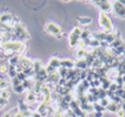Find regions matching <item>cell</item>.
I'll return each mask as SVG.
<instances>
[{"label":"cell","mask_w":125,"mask_h":117,"mask_svg":"<svg viewBox=\"0 0 125 117\" xmlns=\"http://www.w3.org/2000/svg\"><path fill=\"white\" fill-rule=\"evenodd\" d=\"M112 11L115 17L120 19H125V4L121 1H114L112 3Z\"/></svg>","instance_id":"cell-5"},{"label":"cell","mask_w":125,"mask_h":117,"mask_svg":"<svg viewBox=\"0 0 125 117\" xmlns=\"http://www.w3.org/2000/svg\"><path fill=\"white\" fill-rule=\"evenodd\" d=\"M2 117H11V114H10V112H7V113H4L3 115H2Z\"/></svg>","instance_id":"cell-29"},{"label":"cell","mask_w":125,"mask_h":117,"mask_svg":"<svg viewBox=\"0 0 125 117\" xmlns=\"http://www.w3.org/2000/svg\"><path fill=\"white\" fill-rule=\"evenodd\" d=\"M82 30L79 26H76L73 28L70 33L68 35V44L70 48H75L76 46H78V43L80 41V35H81Z\"/></svg>","instance_id":"cell-2"},{"label":"cell","mask_w":125,"mask_h":117,"mask_svg":"<svg viewBox=\"0 0 125 117\" xmlns=\"http://www.w3.org/2000/svg\"><path fill=\"white\" fill-rule=\"evenodd\" d=\"M1 63H2V60H0V66H1Z\"/></svg>","instance_id":"cell-32"},{"label":"cell","mask_w":125,"mask_h":117,"mask_svg":"<svg viewBox=\"0 0 125 117\" xmlns=\"http://www.w3.org/2000/svg\"><path fill=\"white\" fill-rule=\"evenodd\" d=\"M19 63L22 66V68H23V69L33 67V60H31L30 58H28L26 56H23V55H21V56H20Z\"/></svg>","instance_id":"cell-7"},{"label":"cell","mask_w":125,"mask_h":117,"mask_svg":"<svg viewBox=\"0 0 125 117\" xmlns=\"http://www.w3.org/2000/svg\"><path fill=\"white\" fill-rule=\"evenodd\" d=\"M92 3L100 9V12L108 13L112 11V3L110 1H92Z\"/></svg>","instance_id":"cell-6"},{"label":"cell","mask_w":125,"mask_h":117,"mask_svg":"<svg viewBox=\"0 0 125 117\" xmlns=\"http://www.w3.org/2000/svg\"><path fill=\"white\" fill-rule=\"evenodd\" d=\"M99 25L106 33H111L113 31V25H112V22H111V19L104 12L99 13Z\"/></svg>","instance_id":"cell-3"},{"label":"cell","mask_w":125,"mask_h":117,"mask_svg":"<svg viewBox=\"0 0 125 117\" xmlns=\"http://www.w3.org/2000/svg\"><path fill=\"white\" fill-rule=\"evenodd\" d=\"M18 109H19V112H21V113H24V112L29 111L30 108H29V104L25 102V101H20Z\"/></svg>","instance_id":"cell-15"},{"label":"cell","mask_w":125,"mask_h":117,"mask_svg":"<svg viewBox=\"0 0 125 117\" xmlns=\"http://www.w3.org/2000/svg\"><path fill=\"white\" fill-rule=\"evenodd\" d=\"M8 76L10 77V79H13L18 76V72L15 70V66L9 65V70H8Z\"/></svg>","instance_id":"cell-18"},{"label":"cell","mask_w":125,"mask_h":117,"mask_svg":"<svg viewBox=\"0 0 125 117\" xmlns=\"http://www.w3.org/2000/svg\"><path fill=\"white\" fill-rule=\"evenodd\" d=\"M9 85H10V83H9L8 80H6V79H0V91H2V90H8Z\"/></svg>","instance_id":"cell-20"},{"label":"cell","mask_w":125,"mask_h":117,"mask_svg":"<svg viewBox=\"0 0 125 117\" xmlns=\"http://www.w3.org/2000/svg\"><path fill=\"white\" fill-rule=\"evenodd\" d=\"M7 104H8V100H4V99L0 98V108H2L3 106H6Z\"/></svg>","instance_id":"cell-27"},{"label":"cell","mask_w":125,"mask_h":117,"mask_svg":"<svg viewBox=\"0 0 125 117\" xmlns=\"http://www.w3.org/2000/svg\"><path fill=\"white\" fill-rule=\"evenodd\" d=\"M73 67H75V63L71 59H62L61 60V68L70 70V69H73Z\"/></svg>","instance_id":"cell-8"},{"label":"cell","mask_w":125,"mask_h":117,"mask_svg":"<svg viewBox=\"0 0 125 117\" xmlns=\"http://www.w3.org/2000/svg\"><path fill=\"white\" fill-rule=\"evenodd\" d=\"M95 115H97V117H100L102 115V113H95Z\"/></svg>","instance_id":"cell-31"},{"label":"cell","mask_w":125,"mask_h":117,"mask_svg":"<svg viewBox=\"0 0 125 117\" xmlns=\"http://www.w3.org/2000/svg\"><path fill=\"white\" fill-rule=\"evenodd\" d=\"M48 66L53 67L56 70L59 69V68H61V59L57 58V57H52V58L50 59V61H48Z\"/></svg>","instance_id":"cell-9"},{"label":"cell","mask_w":125,"mask_h":117,"mask_svg":"<svg viewBox=\"0 0 125 117\" xmlns=\"http://www.w3.org/2000/svg\"><path fill=\"white\" fill-rule=\"evenodd\" d=\"M121 108V105H119V104H116V103H111L110 102V104L108 105V106L105 107V109L108 112H110V113H113V114H116L117 113V111Z\"/></svg>","instance_id":"cell-11"},{"label":"cell","mask_w":125,"mask_h":117,"mask_svg":"<svg viewBox=\"0 0 125 117\" xmlns=\"http://www.w3.org/2000/svg\"><path fill=\"white\" fill-rule=\"evenodd\" d=\"M13 90H14V92L15 93H23L24 91H25V90H24V88H23V85H22V83L20 85H18V87H14L13 88Z\"/></svg>","instance_id":"cell-25"},{"label":"cell","mask_w":125,"mask_h":117,"mask_svg":"<svg viewBox=\"0 0 125 117\" xmlns=\"http://www.w3.org/2000/svg\"><path fill=\"white\" fill-rule=\"evenodd\" d=\"M116 116L117 117H125V112L122 108H120L119 111H117V113H116Z\"/></svg>","instance_id":"cell-28"},{"label":"cell","mask_w":125,"mask_h":117,"mask_svg":"<svg viewBox=\"0 0 125 117\" xmlns=\"http://www.w3.org/2000/svg\"><path fill=\"white\" fill-rule=\"evenodd\" d=\"M93 109H94L95 113H103V112L105 111V108H104L102 105H100L99 102H95L94 104H93Z\"/></svg>","instance_id":"cell-21"},{"label":"cell","mask_w":125,"mask_h":117,"mask_svg":"<svg viewBox=\"0 0 125 117\" xmlns=\"http://www.w3.org/2000/svg\"><path fill=\"white\" fill-rule=\"evenodd\" d=\"M9 96H10V92H9L8 90H2V91H0V98L4 99V100H8Z\"/></svg>","instance_id":"cell-23"},{"label":"cell","mask_w":125,"mask_h":117,"mask_svg":"<svg viewBox=\"0 0 125 117\" xmlns=\"http://www.w3.org/2000/svg\"><path fill=\"white\" fill-rule=\"evenodd\" d=\"M17 77H18V79H19V80L21 81V82H23V81L25 80V79H28V78H26V76L23 73V72H20V73H18V76H17Z\"/></svg>","instance_id":"cell-26"},{"label":"cell","mask_w":125,"mask_h":117,"mask_svg":"<svg viewBox=\"0 0 125 117\" xmlns=\"http://www.w3.org/2000/svg\"><path fill=\"white\" fill-rule=\"evenodd\" d=\"M33 83H34V80L33 79H30V78H28V79H25V80L22 82V85H23V88H24V90H32L33 89Z\"/></svg>","instance_id":"cell-13"},{"label":"cell","mask_w":125,"mask_h":117,"mask_svg":"<svg viewBox=\"0 0 125 117\" xmlns=\"http://www.w3.org/2000/svg\"><path fill=\"white\" fill-rule=\"evenodd\" d=\"M75 67L77 68L78 70H80V71H83V70L87 69L88 63H86V60H84V59H78V60L75 63Z\"/></svg>","instance_id":"cell-10"},{"label":"cell","mask_w":125,"mask_h":117,"mask_svg":"<svg viewBox=\"0 0 125 117\" xmlns=\"http://www.w3.org/2000/svg\"><path fill=\"white\" fill-rule=\"evenodd\" d=\"M20 56H21V55H19V54H14L12 57H11V58H9V59H8V63H9V65H11V66H17L18 63H19Z\"/></svg>","instance_id":"cell-14"},{"label":"cell","mask_w":125,"mask_h":117,"mask_svg":"<svg viewBox=\"0 0 125 117\" xmlns=\"http://www.w3.org/2000/svg\"><path fill=\"white\" fill-rule=\"evenodd\" d=\"M45 31H46V33H48V34L53 35V36H55V37H58V38L62 34V27L58 25V24L54 23V22H48V23H46Z\"/></svg>","instance_id":"cell-4"},{"label":"cell","mask_w":125,"mask_h":117,"mask_svg":"<svg viewBox=\"0 0 125 117\" xmlns=\"http://www.w3.org/2000/svg\"><path fill=\"white\" fill-rule=\"evenodd\" d=\"M78 22L81 25H88V24L91 23V19L88 17H79L78 18Z\"/></svg>","instance_id":"cell-19"},{"label":"cell","mask_w":125,"mask_h":117,"mask_svg":"<svg viewBox=\"0 0 125 117\" xmlns=\"http://www.w3.org/2000/svg\"><path fill=\"white\" fill-rule=\"evenodd\" d=\"M87 54H88V53L86 52L84 48H78L77 52H76V56H77L78 59H84L87 56Z\"/></svg>","instance_id":"cell-17"},{"label":"cell","mask_w":125,"mask_h":117,"mask_svg":"<svg viewBox=\"0 0 125 117\" xmlns=\"http://www.w3.org/2000/svg\"><path fill=\"white\" fill-rule=\"evenodd\" d=\"M121 108L123 109V111L125 112V100L123 101V103H122V105H121Z\"/></svg>","instance_id":"cell-30"},{"label":"cell","mask_w":125,"mask_h":117,"mask_svg":"<svg viewBox=\"0 0 125 117\" xmlns=\"http://www.w3.org/2000/svg\"><path fill=\"white\" fill-rule=\"evenodd\" d=\"M8 70H9V63H3L2 61L1 66H0V73H7L8 74Z\"/></svg>","instance_id":"cell-22"},{"label":"cell","mask_w":125,"mask_h":117,"mask_svg":"<svg viewBox=\"0 0 125 117\" xmlns=\"http://www.w3.org/2000/svg\"><path fill=\"white\" fill-rule=\"evenodd\" d=\"M21 83H22V82L19 80V79H18V77H15V78L11 79V85H12V88L18 87V85H20Z\"/></svg>","instance_id":"cell-24"},{"label":"cell","mask_w":125,"mask_h":117,"mask_svg":"<svg viewBox=\"0 0 125 117\" xmlns=\"http://www.w3.org/2000/svg\"><path fill=\"white\" fill-rule=\"evenodd\" d=\"M13 34H14L15 41H18V42H22V43H23L24 41H26V39L29 38L28 31H26L24 24L21 23V22H19V23L13 27Z\"/></svg>","instance_id":"cell-1"},{"label":"cell","mask_w":125,"mask_h":117,"mask_svg":"<svg viewBox=\"0 0 125 117\" xmlns=\"http://www.w3.org/2000/svg\"><path fill=\"white\" fill-rule=\"evenodd\" d=\"M25 102L28 103H34L35 101H36V94L34 93V91H33V90H29L28 91V93H26V98H25Z\"/></svg>","instance_id":"cell-12"},{"label":"cell","mask_w":125,"mask_h":117,"mask_svg":"<svg viewBox=\"0 0 125 117\" xmlns=\"http://www.w3.org/2000/svg\"><path fill=\"white\" fill-rule=\"evenodd\" d=\"M42 68H43V66H42V61L39 60V59H34V60H33V70H34L35 73H37Z\"/></svg>","instance_id":"cell-16"}]
</instances>
